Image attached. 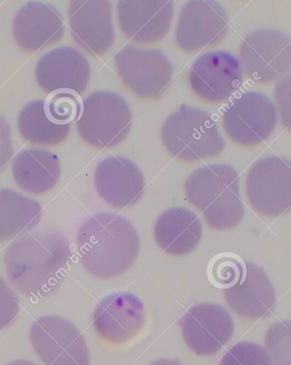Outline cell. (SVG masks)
<instances>
[{
    "label": "cell",
    "mask_w": 291,
    "mask_h": 365,
    "mask_svg": "<svg viewBox=\"0 0 291 365\" xmlns=\"http://www.w3.org/2000/svg\"><path fill=\"white\" fill-rule=\"evenodd\" d=\"M70 258L68 237L58 230H43L16 239L4 253V264L21 294L45 298L62 284Z\"/></svg>",
    "instance_id": "1"
},
{
    "label": "cell",
    "mask_w": 291,
    "mask_h": 365,
    "mask_svg": "<svg viewBox=\"0 0 291 365\" xmlns=\"http://www.w3.org/2000/svg\"><path fill=\"white\" fill-rule=\"evenodd\" d=\"M80 262L90 275L112 279L132 267L140 252L136 227L125 217L101 212L87 219L77 232Z\"/></svg>",
    "instance_id": "2"
},
{
    "label": "cell",
    "mask_w": 291,
    "mask_h": 365,
    "mask_svg": "<svg viewBox=\"0 0 291 365\" xmlns=\"http://www.w3.org/2000/svg\"><path fill=\"white\" fill-rule=\"evenodd\" d=\"M184 192L186 201L201 212L212 230H232L244 220L240 175L228 164H212L197 169L186 180Z\"/></svg>",
    "instance_id": "3"
},
{
    "label": "cell",
    "mask_w": 291,
    "mask_h": 365,
    "mask_svg": "<svg viewBox=\"0 0 291 365\" xmlns=\"http://www.w3.org/2000/svg\"><path fill=\"white\" fill-rule=\"evenodd\" d=\"M160 137L169 154L185 163L217 158L225 149L224 139L212 116L190 106H181L167 117Z\"/></svg>",
    "instance_id": "4"
},
{
    "label": "cell",
    "mask_w": 291,
    "mask_h": 365,
    "mask_svg": "<svg viewBox=\"0 0 291 365\" xmlns=\"http://www.w3.org/2000/svg\"><path fill=\"white\" fill-rule=\"evenodd\" d=\"M132 113L120 95L97 91L83 101L77 119V132L82 141L95 149H112L127 138L132 129Z\"/></svg>",
    "instance_id": "5"
},
{
    "label": "cell",
    "mask_w": 291,
    "mask_h": 365,
    "mask_svg": "<svg viewBox=\"0 0 291 365\" xmlns=\"http://www.w3.org/2000/svg\"><path fill=\"white\" fill-rule=\"evenodd\" d=\"M243 72L256 85L279 81L291 71V38L273 29L250 32L238 49Z\"/></svg>",
    "instance_id": "6"
},
{
    "label": "cell",
    "mask_w": 291,
    "mask_h": 365,
    "mask_svg": "<svg viewBox=\"0 0 291 365\" xmlns=\"http://www.w3.org/2000/svg\"><path fill=\"white\" fill-rule=\"evenodd\" d=\"M245 193L250 207L260 216L276 219L291 210V160L268 155L252 165Z\"/></svg>",
    "instance_id": "7"
},
{
    "label": "cell",
    "mask_w": 291,
    "mask_h": 365,
    "mask_svg": "<svg viewBox=\"0 0 291 365\" xmlns=\"http://www.w3.org/2000/svg\"><path fill=\"white\" fill-rule=\"evenodd\" d=\"M279 115L267 96L258 91H247L238 96L223 112V125L226 135L236 145L253 148L272 136Z\"/></svg>",
    "instance_id": "8"
},
{
    "label": "cell",
    "mask_w": 291,
    "mask_h": 365,
    "mask_svg": "<svg viewBox=\"0 0 291 365\" xmlns=\"http://www.w3.org/2000/svg\"><path fill=\"white\" fill-rule=\"evenodd\" d=\"M114 61L120 80L139 98H162L171 84L172 64L159 50L125 46L117 52Z\"/></svg>",
    "instance_id": "9"
},
{
    "label": "cell",
    "mask_w": 291,
    "mask_h": 365,
    "mask_svg": "<svg viewBox=\"0 0 291 365\" xmlns=\"http://www.w3.org/2000/svg\"><path fill=\"white\" fill-rule=\"evenodd\" d=\"M29 339L45 365H90L85 339L72 322L48 315L33 322Z\"/></svg>",
    "instance_id": "10"
},
{
    "label": "cell",
    "mask_w": 291,
    "mask_h": 365,
    "mask_svg": "<svg viewBox=\"0 0 291 365\" xmlns=\"http://www.w3.org/2000/svg\"><path fill=\"white\" fill-rule=\"evenodd\" d=\"M244 72L238 58L224 51H208L194 61L189 73L191 90L211 104L223 103L241 88Z\"/></svg>",
    "instance_id": "11"
},
{
    "label": "cell",
    "mask_w": 291,
    "mask_h": 365,
    "mask_svg": "<svg viewBox=\"0 0 291 365\" xmlns=\"http://www.w3.org/2000/svg\"><path fill=\"white\" fill-rule=\"evenodd\" d=\"M229 21L219 3L194 0L184 4L176 24V44L185 52H197L219 45L227 36Z\"/></svg>",
    "instance_id": "12"
},
{
    "label": "cell",
    "mask_w": 291,
    "mask_h": 365,
    "mask_svg": "<svg viewBox=\"0 0 291 365\" xmlns=\"http://www.w3.org/2000/svg\"><path fill=\"white\" fill-rule=\"evenodd\" d=\"M182 337L201 357L215 355L231 340L234 323L224 307L213 303L191 307L179 320Z\"/></svg>",
    "instance_id": "13"
},
{
    "label": "cell",
    "mask_w": 291,
    "mask_h": 365,
    "mask_svg": "<svg viewBox=\"0 0 291 365\" xmlns=\"http://www.w3.org/2000/svg\"><path fill=\"white\" fill-rule=\"evenodd\" d=\"M68 25L75 44L90 56H102L115 41L112 6L107 0H73Z\"/></svg>",
    "instance_id": "14"
},
{
    "label": "cell",
    "mask_w": 291,
    "mask_h": 365,
    "mask_svg": "<svg viewBox=\"0 0 291 365\" xmlns=\"http://www.w3.org/2000/svg\"><path fill=\"white\" fill-rule=\"evenodd\" d=\"M145 321L144 305L127 291L107 295L95 307L92 317L98 336L115 345L132 341L142 331Z\"/></svg>",
    "instance_id": "15"
},
{
    "label": "cell",
    "mask_w": 291,
    "mask_h": 365,
    "mask_svg": "<svg viewBox=\"0 0 291 365\" xmlns=\"http://www.w3.org/2000/svg\"><path fill=\"white\" fill-rule=\"evenodd\" d=\"M171 0H121L117 15L121 32L139 45H154L164 40L174 17Z\"/></svg>",
    "instance_id": "16"
},
{
    "label": "cell",
    "mask_w": 291,
    "mask_h": 365,
    "mask_svg": "<svg viewBox=\"0 0 291 365\" xmlns=\"http://www.w3.org/2000/svg\"><path fill=\"white\" fill-rule=\"evenodd\" d=\"M88 60L72 47H60L48 52L38 60L36 79L40 88L47 94L69 91L83 94L90 81Z\"/></svg>",
    "instance_id": "17"
},
{
    "label": "cell",
    "mask_w": 291,
    "mask_h": 365,
    "mask_svg": "<svg viewBox=\"0 0 291 365\" xmlns=\"http://www.w3.org/2000/svg\"><path fill=\"white\" fill-rule=\"evenodd\" d=\"M95 187L108 205L127 208L141 201L146 182L141 169L132 160L112 155L95 168Z\"/></svg>",
    "instance_id": "18"
},
{
    "label": "cell",
    "mask_w": 291,
    "mask_h": 365,
    "mask_svg": "<svg viewBox=\"0 0 291 365\" xmlns=\"http://www.w3.org/2000/svg\"><path fill=\"white\" fill-rule=\"evenodd\" d=\"M65 26L58 9L43 2H29L21 7L13 19V38L28 53L56 44L64 36Z\"/></svg>",
    "instance_id": "19"
},
{
    "label": "cell",
    "mask_w": 291,
    "mask_h": 365,
    "mask_svg": "<svg viewBox=\"0 0 291 365\" xmlns=\"http://www.w3.org/2000/svg\"><path fill=\"white\" fill-rule=\"evenodd\" d=\"M228 307L242 319L268 318L275 310L277 295L270 278L258 264L245 262V271L237 284L223 290Z\"/></svg>",
    "instance_id": "20"
},
{
    "label": "cell",
    "mask_w": 291,
    "mask_h": 365,
    "mask_svg": "<svg viewBox=\"0 0 291 365\" xmlns=\"http://www.w3.org/2000/svg\"><path fill=\"white\" fill-rule=\"evenodd\" d=\"M203 227L195 212L184 207H173L160 215L154 228V237L164 253L182 257L197 249Z\"/></svg>",
    "instance_id": "21"
},
{
    "label": "cell",
    "mask_w": 291,
    "mask_h": 365,
    "mask_svg": "<svg viewBox=\"0 0 291 365\" xmlns=\"http://www.w3.org/2000/svg\"><path fill=\"white\" fill-rule=\"evenodd\" d=\"M60 163L58 155L41 149H27L16 156L12 175L16 185L26 192H49L60 180Z\"/></svg>",
    "instance_id": "22"
},
{
    "label": "cell",
    "mask_w": 291,
    "mask_h": 365,
    "mask_svg": "<svg viewBox=\"0 0 291 365\" xmlns=\"http://www.w3.org/2000/svg\"><path fill=\"white\" fill-rule=\"evenodd\" d=\"M42 207L36 200L15 190H0V242L11 240L36 228Z\"/></svg>",
    "instance_id": "23"
},
{
    "label": "cell",
    "mask_w": 291,
    "mask_h": 365,
    "mask_svg": "<svg viewBox=\"0 0 291 365\" xmlns=\"http://www.w3.org/2000/svg\"><path fill=\"white\" fill-rule=\"evenodd\" d=\"M17 127L24 140L47 147L62 145L71 131V124H60L51 118L45 100H36L24 106L17 120Z\"/></svg>",
    "instance_id": "24"
},
{
    "label": "cell",
    "mask_w": 291,
    "mask_h": 365,
    "mask_svg": "<svg viewBox=\"0 0 291 365\" xmlns=\"http://www.w3.org/2000/svg\"><path fill=\"white\" fill-rule=\"evenodd\" d=\"M264 343L272 365H291V321L272 324L265 334Z\"/></svg>",
    "instance_id": "25"
},
{
    "label": "cell",
    "mask_w": 291,
    "mask_h": 365,
    "mask_svg": "<svg viewBox=\"0 0 291 365\" xmlns=\"http://www.w3.org/2000/svg\"><path fill=\"white\" fill-rule=\"evenodd\" d=\"M83 106L79 95L69 91L52 93L46 100V108L51 118L60 124H71L80 116Z\"/></svg>",
    "instance_id": "26"
},
{
    "label": "cell",
    "mask_w": 291,
    "mask_h": 365,
    "mask_svg": "<svg viewBox=\"0 0 291 365\" xmlns=\"http://www.w3.org/2000/svg\"><path fill=\"white\" fill-rule=\"evenodd\" d=\"M244 271V260L236 255L226 254L220 256L213 264L211 281L217 288L224 290L237 284Z\"/></svg>",
    "instance_id": "27"
},
{
    "label": "cell",
    "mask_w": 291,
    "mask_h": 365,
    "mask_svg": "<svg viewBox=\"0 0 291 365\" xmlns=\"http://www.w3.org/2000/svg\"><path fill=\"white\" fill-rule=\"evenodd\" d=\"M220 365H272L266 350L254 342L241 341L231 347Z\"/></svg>",
    "instance_id": "28"
},
{
    "label": "cell",
    "mask_w": 291,
    "mask_h": 365,
    "mask_svg": "<svg viewBox=\"0 0 291 365\" xmlns=\"http://www.w3.org/2000/svg\"><path fill=\"white\" fill-rule=\"evenodd\" d=\"M273 98L282 128L291 133V71L277 82Z\"/></svg>",
    "instance_id": "29"
},
{
    "label": "cell",
    "mask_w": 291,
    "mask_h": 365,
    "mask_svg": "<svg viewBox=\"0 0 291 365\" xmlns=\"http://www.w3.org/2000/svg\"><path fill=\"white\" fill-rule=\"evenodd\" d=\"M19 312L18 298L6 282L0 277V331L14 322Z\"/></svg>",
    "instance_id": "30"
},
{
    "label": "cell",
    "mask_w": 291,
    "mask_h": 365,
    "mask_svg": "<svg viewBox=\"0 0 291 365\" xmlns=\"http://www.w3.org/2000/svg\"><path fill=\"white\" fill-rule=\"evenodd\" d=\"M13 155L11 125L6 117L0 114V175L7 167Z\"/></svg>",
    "instance_id": "31"
},
{
    "label": "cell",
    "mask_w": 291,
    "mask_h": 365,
    "mask_svg": "<svg viewBox=\"0 0 291 365\" xmlns=\"http://www.w3.org/2000/svg\"><path fill=\"white\" fill-rule=\"evenodd\" d=\"M150 365H185L181 364L179 360L172 359H160L156 360L153 364Z\"/></svg>",
    "instance_id": "32"
},
{
    "label": "cell",
    "mask_w": 291,
    "mask_h": 365,
    "mask_svg": "<svg viewBox=\"0 0 291 365\" xmlns=\"http://www.w3.org/2000/svg\"><path fill=\"white\" fill-rule=\"evenodd\" d=\"M6 365H36V364L26 359H16Z\"/></svg>",
    "instance_id": "33"
}]
</instances>
